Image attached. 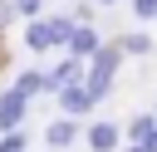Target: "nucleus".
Returning <instances> with one entry per match:
<instances>
[{
	"label": "nucleus",
	"mask_w": 157,
	"mask_h": 152,
	"mask_svg": "<svg viewBox=\"0 0 157 152\" xmlns=\"http://www.w3.org/2000/svg\"><path fill=\"white\" fill-rule=\"evenodd\" d=\"M69 34H74V20H34V25L25 29V44H29L34 54H44V49L64 44Z\"/></svg>",
	"instance_id": "nucleus-1"
},
{
	"label": "nucleus",
	"mask_w": 157,
	"mask_h": 152,
	"mask_svg": "<svg viewBox=\"0 0 157 152\" xmlns=\"http://www.w3.org/2000/svg\"><path fill=\"white\" fill-rule=\"evenodd\" d=\"M113 69H118V44H98V54H93V69H88V98H103L108 88H113Z\"/></svg>",
	"instance_id": "nucleus-2"
},
{
	"label": "nucleus",
	"mask_w": 157,
	"mask_h": 152,
	"mask_svg": "<svg viewBox=\"0 0 157 152\" xmlns=\"http://www.w3.org/2000/svg\"><path fill=\"white\" fill-rule=\"evenodd\" d=\"M25 93L20 88H10V93H0V132H15L20 127V118H25Z\"/></svg>",
	"instance_id": "nucleus-3"
},
{
	"label": "nucleus",
	"mask_w": 157,
	"mask_h": 152,
	"mask_svg": "<svg viewBox=\"0 0 157 152\" xmlns=\"http://www.w3.org/2000/svg\"><path fill=\"white\" fill-rule=\"evenodd\" d=\"M64 44L74 49V64H78V59H93V54H98V34H93L88 25H74V34H69Z\"/></svg>",
	"instance_id": "nucleus-4"
},
{
	"label": "nucleus",
	"mask_w": 157,
	"mask_h": 152,
	"mask_svg": "<svg viewBox=\"0 0 157 152\" xmlns=\"http://www.w3.org/2000/svg\"><path fill=\"white\" fill-rule=\"evenodd\" d=\"M88 147H93V152H113V147H118V127H113V123H93V127H88Z\"/></svg>",
	"instance_id": "nucleus-5"
},
{
	"label": "nucleus",
	"mask_w": 157,
	"mask_h": 152,
	"mask_svg": "<svg viewBox=\"0 0 157 152\" xmlns=\"http://www.w3.org/2000/svg\"><path fill=\"white\" fill-rule=\"evenodd\" d=\"M59 103H64V113H88V108H93V98H88L83 88H74V83L59 88Z\"/></svg>",
	"instance_id": "nucleus-6"
},
{
	"label": "nucleus",
	"mask_w": 157,
	"mask_h": 152,
	"mask_svg": "<svg viewBox=\"0 0 157 152\" xmlns=\"http://www.w3.org/2000/svg\"><path fill=\"white\" fill-rule=\"evenodd\" d=\"M49 142H54V147H69V142H74V123H54V127H49Z\"/></svg>",
	"instance_id": "nucleus-7"
},
{
	"label": "nucleus",
	"mask_w": 157,
	"mask_h": 152,
	"mask_svg": "<svg viewBox=\"0 0 157 152\" xmlns=\"http://www.w3.org/2000/svg\"><path fill=\"white\" fill-rule=\"evenodd\" d=\"M123 49H128V54H147L152 44H147V34H128V39H123Z\"/></svg>",
	"instance_id": "nucleus-8"
},
{
	"label": "nucleus",
	"mask_w": 157,
	"mask_h": 152,
	"mask_svg": "<svg viewBox=\"0 0 157 152\" xmlns=\"http://www.w3.org/2000/svg\"><path fill=\"white\" fill-rule=\"evenodd\" d=\"M147 132H152V118H147V113H142V118H132V137H137V142H142V137H147Z\"/></svg>",
	"instance_id": "nucleus-9"
},
{
	"label": "nucleus",
	"mask_w": 157,
	"mask_h": 152,
	"mask_svg": "<svg viewBox=\"0 0 157 152\" xmlns=\"http://www.w3.org/2000/svg\"><path fill=\"white\" fill-rule=\"evenodd\" d=\"M132 10H137L142 20H152V15H157V0H132Z\"/></svg>",
	"instance_id": "nucleus-10"
},
{
	"label": "nucleus",
	"mask_w": 157,
	"mask_h": 152,
	"mask_svg": "<svg viewBox=\"0 0 157 152\" xmlns=\"http://www.w3.org/2000/svg\"><path fill=\"white\" fill-rule=\"evenodd\" d=\"M0 152H25V142H20L15 132H5V137H0Z\"/></svg>",
	"instance_id": "nucleus-11"
},
{
	"label": "nucleus",
	"mask_w": 157,
	"mask_h": 152,
	"mask_svg": "<svg viewBox=\"0 0 157 152\" xmlns=\"http://www.w3.org/2000/svg\"><path fill=\"white\" fill-rule=\"evenodd\" d=\"M39 5H44V0H15V10H20V15H39Z\"/></svg>",
	"instance_id": "nucleus-12"
},
{
	"label": "nucleus",
	"mask_w": 157,
	"mask_h": 152,
	"mask_svg": "<svg viewBox=\"0 0 157 152\" xmlns=\"http://www.w3.org/2000/svg\"><path fill=\"white\" fill-rule=\"evenodd\" d=\"M137 152H157V127H152V132H147V137L137 142Z\"/></svg>",
	"instance_id": "nucleus-13"
},
{
	"label": "nucleus",
	"mask_w": 157,
	"mask_h": 152,
	"mask_svg": "<svg viewBox=\"0 0 157 152\" xmlns=\"http://www.w3.org/2000/svg\"><path fill=\"white\" fill-rule=\"evenodd\" d=\"M98 5H113V0H98Z\"/></svg>",
	"instance_id": "nucleus-14"
},
{
	"label": "nucleus",
	"mask_w": 157,
	"mask_h": 152,
	"mask_svg": "<svg viewBox=\"0 0 157 152\" xmlns=\"http://www.w3.org/2000/svg\"><path fill=\"white\" fill-rule=\"evenodd\" d=\"M128 152H137V147H128Z\"/></svg>",
	"instance_id": "nucleus-15"
}]
</instances>
